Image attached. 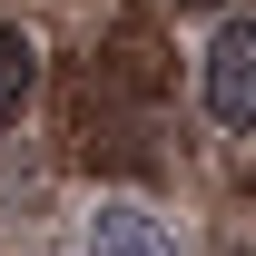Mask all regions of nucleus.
I'll use <instances>...</instances> for the list:
<instances>
[{"label":"nucleus","instance_id":"f257e3e1","mask_svg":"<svg viewBox=\"0 0 256 256\" xmlns=\"http://www.w3.org/2000/svg\"><path fill=\"white\" fill-rule=\"evenodd\" d=\"M207 118L217 128H256V20H226L207 40Z\"/></svg>","mask_w":256,"mask_h":256},{"label":"nucleus","instance_id":"f03ea898","mask_svg":"<svg viewBox=\"0 0 256 256\" xmlns=\"http://www.w3.org/2000/svg\"><path fill=\"white\" fill-rule=\"evenodd\" d=\"M79 256H178V246H168V226L138 197H98L89 226H79Z\"/></svg>","mask_w":256,"mask_h":256},{"label":"nucleus","instance_id":"7ed1b4c3","mask_svg":"<svg viewBox=\"0 0 256 256\" xmlns=\"http://www.w3.org/2000/svg\"><path fill=\"white\" fill-rule=\"evenodd\" d=\"M30 79H40V50H30V30H0V128L30 108Z\"/></svg>","mask_w":256,"mask_h":256},{"label":"nucleus","instance_id":"20e7f679","mask_svg":"<svg viewBox=\"0 0 256 256\" xmlns=\"http://www.w3.org/2000/svg\"><path fill=\"white\" fill-rule=\"evenodd\" d=\"M178 10H226V0H178Z\"/></svg>","mask_w":256,"mask_h":256}]
</instances>
